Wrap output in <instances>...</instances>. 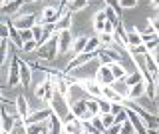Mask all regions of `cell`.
Returning a JSON list of instances; mask_svg holds the SVG:
<instances>
[{
    "label": "cell",
    "instance_id": "4",
    "mask_svg": "<svg viewBox=\"0 0 159 134\" xmlns=\"http://www.w3.org/2000/svg\"><path fill=\"white\" fill-rule=\"evenodd\" d=\"M54 92H56V88H54V82L50 80L48 74H44V80L38 82V86L34 88V96H36L38 100L50 104V100H52V96H54Z\"/></svg>",
    "mask_w": 159,
    "mask_h": 134
},
{
    "label": "cell",
    "instance_id": "33",
    "mask_svg": "<svg viewBox=\"0 0 159 134\" xmlns=\"http://www.w3.org/2000/svg\"><path fill=\"white\" fill-rule=\"evenodd\" d=\"M46 122H38V124H26V134H44L46 130Z\"/></svg>",
    "mask_w": 159,
    "mask_h": 134
},
{
    "label": "cell",
    "instance_id": "1",
    "mask_svg": "<svg viewBox=\"0 0 159 134\" xmlns=\"http://www.w3.org/2000/svg\"><path fill=\"white\" fill-rule=\"evenodd\" d=\"M48 106L52 108V112L58 114L62 120H68V118L72 116V112H70V98L64 96V94H60V92H54V96H52V100H50Z\"/></svg>",
    "mask_w": 159,
    "mask_h": 134
},
{
    "label": "cell",
    "instance_id": "29",
    "mask_svg": "<svg viewBox=\"0 0 159 134\" xmlns=\"http://www.w3.org/2000/svg\"><path fill=\"white\" fill-rule=\"evenodd\" d=\"M143 80V74L139 72V70H133V72H127V76L123 78V84H125L127 88H131L133 84H137V82H141Z\"/></svg>",
    "mask_w": 159,
    "mask_h": 134
},
{
    "label": "cell",
    "instance_id": "45",
    "mask_svg": "<svg viewBox=\"0 0 159 134\" xmlns=\"http://www.w3.org/2000/svg\"><path fill=\"white\" fill-rule=\"evenodd\" d=\"M20 36H22V40H24V42H28V40H34L32 28H24V30H20Z\"/></svg>",
    "mask_w": 159,
    "mask_h": 134
},
{
    "label": "cell",
    "instance_id": "49",
    "mask_svg": "<svg viewBox=\"0 0 159 134\" xmlns=\"http://www.w3.org/2000/svg\"><path fill=\"white\" fill-rule=\"evenodd\" d=\"M149 22L153 24V28H155V30L159 32V16H155V18H149Z\"/></svg>",
    "mask_w": 159,
    "mask_h": 134
},
{
    "label": "cell",
    "instance_id": "24",
    "mask_svg": "<svg viewBox=\"0 0 159 134\" xmlns=\"http://www.w3.org/2000/svg\"><path fill=\"white\" fill-rule=\"evenodd\" d=\"M89 40V36L86 34H80L78 38H74V44H72V52L74 54H80V52H86V44Z\"/></svg>",
    "mask_w": 159,
    "mask_h": 134
},
{
    "label": "cell",
    "instance_id": "55",
    "mask_svg": "<svg viewBox=\"0 0 159 134\" xmlns=\"http://www.w3.org/2000/svg\"><path fill=\"white\" fill-rule=\"evenodd\" d=\"M155 98H159V90H157V96H155Z\"/></svg>",
    "mask_w": 159,
    "mask_h": 134
},
{
    "label": "cell",
    "instance_id": "8",
    "mask_svg": "<svg viewBox=\"0 0 159 134\" xmlns=\"http://www.w3.org/2000/svg\"><path fill=\"white\" fill-rule=\"evenodd\" d=\"M96 56H98V52H80V54H76V56H74L72 60L68 62L66 72H70V70H76V68H84L88 62H92Z\"/></svg>",
    "mask_w": 159,
    "mask_h": 134
},
{
    "label": "cell",
    "instance_id": "21",
    "mask_svg": "<svg viewBox=\"0 0 159 134\" xmlns=\"http://www.w3.org/2000/svg\"><path fill=\"white\" fill-rule=\"evenodd\" d=\"M16 110H18V118H26V116H28V112L32 110L24 94H20V96H16Z\"/></svg>",
    "mask_w": 159,
    "mask_h": 134
},
{
    "label": "cell",
    "instance_id": "39",
    "mask_svg": "<svg viewBox=\"0 0 159 134\" xmlns=\"http://www.w3.org/2000/svg\"><path fill=\"white\" fill-rule=\"evenodd\" d=\"M119 134H137V132H135V128H133V124H131V120H129V118H127L125 122H121V132H119Z\"/></svg>",
    "mask_w": 159,
    "mask_h": 134
},
{
    "label": "cell",
    "instance_id": "35",
    "mask_svg": "<svg viewBox=\"0 0 159 134\" xmlns=\"http://www.w3.org/2000/svg\"><path fill=\"white\" fill-rule=\"evenodd\" d=\"M10 134H26V122H24V118H16L14 128H12Z\"/></svg>",
    "mask_w": 159,
    "mask_h": 134
},
{
    "label": "cell",
    "instance_id": "17",
    "mask_svg": "<svg viewBox=\"0 0 159 134\" xmlns=\"http://www.w3.org/2000/svg\"><path fill=\"white\" fill-rule=\"evenodd\" d=\"M149 80H151V78H149ZM149 80H145V78H143L141 82L133 84V86L129 88V92H127V98H125V100H137V98H141L143 94H145V90H147V82H149Z\"/></svg>",
    "mask_w": 159,
    "mask_h": 134
},
{
    "label": "cell",
    "instance_id": "28",
    "mask_svg": "<svg viewBox=\"0 0 159 134\" xmlns=\"http://www.w3.org/2000/svg\"><path fill=\"white\" fill-rule=\"evenodd\" d=\"M10 56V40L8 38H2L0 40V66H4Z\"/></svg>",
    "mask_w": 159,
    "mask_h": 134
},
{
    "label": "cell",
    "instance_id": "48",
    "mask_svg": "<svg viewBox=\"0 0 159 134\" xmlns=\"http://www.w3.org/2000/svg\"><path fill=\"white\" fill-rule=\"evenodd\" d=\"M116 26H117L116 22L107 20V22H106V26H103V32H109V34H113V30H116Z\"/></svg>",
    "mask_w": 159,
    "mask_h": 134
},
{
    "label": "cell",
    "instance_id": "16",
    "mask_svg": "<svg viewBox=\"0 0 159 134\" xmlns=\"http://www.w3.org/2000/svg\"><path fill=\"white\" fill-rule=\"evenodd\" d=\"M46 128H48V134H62L64 132V120L58 116V114H50V118H48V122H46Z\"/></svg>",
    "mask_w": 159,
    "mask_h": 134
},
{
    "label": "cell",
    "instance_id": "54",
    "mask_svg": "<svg viewBox=\"0 0 159 134\" xmlns=\"http://www.w3.org/2000/svg\"><path fill=\"white\" fill-rule=\"evenodd\" d=\"M28 2H38V0H28Z\"/></svg>",
    "mask_w": 159,
    "mask_h": 134
},
{
    "label": "cell",
    "instance_id": "47",
    "mask_svg": "<svg viewBox=\"0 0 159 134\" xmlns=\"http://www.w3.org/2000/svg\"><path fill=\"white\" fill-rule=\"evenodd\" d=\"M32 34H34V40H40V38H42V24H36V26L32 28Z\"/></svg>",
    "mask_w": 159,
    "mask_h": 134
},
{
    "label": "cell",
    "instance_id": "43",
    "mask_svg": "<svg viewBox=\"0 0 159 134\" xmlns=\"http://www.w3.org/2000/svg\"><path fill=\"white\" fill-rule=\"evenodd\" d=\"M119 4H121V10H131L137 6V0H119Z\"/></svg>",
    "mask_w": 159,
    "mask_h": 134
},
{
    "label": "cell",
    "instance_id": "5",
    "mask_svg": "<svg viewBox=\"0 0 159 134\" xmlns=\"http://www.w3.org/2000/svg\"><path fill=\"white\" fill-rule=\"evenodd\" d=\"M78 86L89 98H102L103 96V86L99 82H96V78H78Z\"/></svg>",
    "mask_w": 159,
    "mask_h": 134
},
{
    "label": "cell",
    "instance_id": "14",
    "mask_svg": "<svg viewBox=\"0 0 159 134\" xmlns=\"http://www.w3.org/2000/svg\"><path fill=\"white\" fill-rule=\"evenodd\" d=\"M113 42L117 44L121 50H129V40H127V30H125V26L121 24V20L117 22V26H116V30H113Z\"/></svg>",
    "mask_w": 159,
    "mask_h": 134
},
{
    "label": "cell",
    "instance_id": "3",
    "mask_svg": "<svg viewBox=\"0 0 159 134\" xmlns=\"http://www.w3.org/2000/svg\"><path fill=\"white\" fill-rule=\"evenodd\" d=\"M58 32L54 34L52 38H50L48 42H44V44H40V46L36 48V56L40 58V60H54V58L58 56Z\"/></svg>",
    "mask_w": 159,
    "mask_h": 134
},
{
    "label": "cell",
    "instance_id": "46",
    "mask_svg": "<svg viewBox=\"0 0 159 134\" xmlns=\"http://www.w3.org/2000/svg\"><path fill=\"white\" fill-rule=\"evenodd\" d=\"M106 132H107V134H119V132H121V122H116V124H111V126H109Z\"/></svg>",
    "mask_w": 159,
    "mask_h": 134
},
{
    "label": "cell",
    "instance_id": "38",
    "mask_svg": "<svg viewBox=\"0 0 159 134\" xmlns=\"http://www.w3.org/2000/svg\"><path fill=\"white\" fill-rule=\"evenodd\" d=\"M129 54H147V46H145V42H141V44H137V46H129Z\"/></svg>",
    "mask_w": 159,
    "mask_h": 134
},
{
    "label": "cell",
    "instance_id": "30",
    "mask_svg": "<svg viewBox=\"0 0 159 134\" xmlns=\"http://www.w3.org/2000/svg\"><path fill=\"white\" fill-rule=\"evenodd\" d=\"M137 104H139V106H143V108H145V110H149V112H153V114H155L157 112V108H155V104H153V98H149L147 96V94H143V96L141 98H137V100H135Z\"/></svg>",
    "mask_w": 159,
    "mask_h": 134
},
{
    "label": "cell",
    "instance_id": "31",
    "mask_svg": "<svg viewBox=\"0 0 159 134\" xmlns=\"http://www.w3.org/2000/svg\"><path fill=\"white\" fill-rule=\"evenodd\" d=\"M127 40H129V46H137V44H141V34L137 32V26L131 28V30H127Z\"/></svg>",
    "mask_w": 159,
    "mask_h": 134
},
{
    "label": "cell",
    "instance_id": "61",
    "mask_svg": "<svg viewBox=\"0 0 159 134\" xmlns=\"http://www.w3.org/2000/svg\"><path fill=\"white\" fill-rule=\"evenodd\" d=\"M0 68H2V66H0Z\"/></svg>",
    "mask_w": 159,
    "mask_h": 134
},
{
    "label": "cell",
    "instance_id": "32",
    "mask_svg": "<svg viewBox=\"0 0 159 134\" xmlns=\"http://www.w3.org/2000/svg\"><path fill=\"white\" fill-rule=\"evenodd\" d=\"M99 48H102V42H99V36H89V40L86 44V52H98Z\"/></svg>",
    "mask_w": 159,
    "mask_h": 134
},
{
    "label": "cell",
    "instance_id": "19",
    "mask_svg": "<svg viewBox=\"0 0 159 134\" xmlns=\"http://www.w3.org/2000/svg\"><path fill=\"white\" fill-rule=\"evenodd\" d=\"M103 98H107L109 102H125V96H123L121 92H117L113 84L103 86Z\"/></svg>",
    "mask_w": 159,
    "mask_h": 134
},
{
    "label": "cell",
    "instance_id": "22",
    "mask_svg": "<svg viewBox=\"0 0 159 134\" xmlns=\"http://www.w3.org/2000/svg\"><path fill=\"white\" fill-rule=\"evenodd\" d=\"M14 122H16V116L2 112V116H0V130H2V132H12Z\"/></svg>",
    "mask_w": 159,
    "mask_h": 134
},
{
    "label": "cell",
    "instance_id": "56",
    "mask_svg": "<svg viewBox=\"0 0 159 134\" xmlns=\"http://www.w3.org/2000/svg\"><path fill=\"white\" fill-rule=\"evenodd\" d=\"M6 2H12V0H6Z\"/></svg>",
    "mask_w": 159,
    "mask_h": 134
},
{
    "label": "cell",
    "instance_id": "36",
    "mask_svg": "<svg viewBox=\"0 0 159 134\" xmlns=\"http://www.w3.org/2000/svg\"><path fill=\"white\" fill-rule=\"evenodd\" d=\"M98 36H99L102 46H111V44H116V42H113V34H109V32H99Z\"/></svg>",
    "mask_w": 159,
    "mask_h": 134
},
{
    "label": "cell",
    "instance_id": "18",
    "mask_svg": "<svg viewBox=\"0 0 159 134\" xmlns=\"http://www.w3.org/2000/svg\"><path fill=\"white\" fill-rule=\"evenodd\" d=\"M137 32L141 34V40H143V42H149V40H153V38H157V36H159V32L155 30V28H153V24L149 22V20L145 22V26H143V28H141V26H137Z\"/></svg>",
    "mask_w": 159,
    "mask_h": 134
},
{
    "label": "cell",
    "instance_id": "50",
    "mask_svg": "<svg viewBox=\"0 0 159 134\" xmlns=\"http://www.w3.org/2000/svg\"><path fill=\"white\" fill-rule=\"evenodd\" d=\"M149 4H151V8H157V6H159V0H151Z\"/></svg>",
    "mask_w": 159,
    "mask_h": 134
},
{
    "label": "cell",
    "instance_id": "34",
    "mask_svg": "<svg viewBox=\"0 0 159 134\" xmlns=\"http://www.w3.org/2000/svg\"><path fill=\"white\" fill-rule=\"evenodd\" d=\"M98 100V106H99V114H107V112H111V102L107 100V98H96Z\"/></svg>",
    "mask_w": 159,
    "mask_h": 134
},
{
    "label": "cell",
    "instance_id": "60",
    "mask_svg": "<svg viewBox=\"0 0 159 134\" xmlns=\"http://www.w3.org/2000/svg\"><path fill=\"white\" fill-rule=\"evenodd\" d=\"M62 134H66V132H62Z\"/></svg>",
    "mask_w": 159,
    "mask_h": 134
},
{
    "label": "cell",
    "instance_id": "52",
    "mask_svg": "<svg viewBox=\"0 0 159 134\" xmlns=\"http://www.w3.org/2000/svg\"><path fill=\"white\" fill-rule=\"evenodd\" d=\"M4 4H6V0H0V6H4Z\"/></svg>",
    "mask_w": 159,
    "mask_h": 134
},
{
    "label": "cell",
    "instance_id": "59",
    "mask_svg": "<svg viewBox=\"0 0 159 134\" xmlns=\"http://www.w3.org/2000/svg\"><path fill=\"white\" fill-rule=\"evenodd\" d=\"M82 134H86V132H82Z\"/></svg>",
    "mask_w": 159,
    "mask_h": 134
},
{
    "label": "cell",
    "instance_id": "2",
    "mask_svg": "<svg viewBox=\"0 0 159 134\" xmlns=\"http://www.w3.org/2000/svg\"><path fill=\"white\" fill-rule=\"evenodd\" d=\"M98 60L102 64H113V62H123V50L117 44L111 46H102L98 50Z\"/></svg>",
    "mask_w": 159,
    "mask_h": 134
},
{
    "label": "cell",
    "instance_id": "25",
    "mask_svg": "<svg viewBox=\"0 0 159 134\" xmlns=\"http://www.w3.org/2000/svg\"><path fill=\"white\" fill-rule=\"evenodd\" d=\"M107 22V16H106V10H98L93 14V28H96V32H103V26H106Z\"/></svg>",
    "mask_w": 159,
    "mask_h": 134
},
{
    "label": "cell",
    "instance_id": "13",
    "mask_svg": "<svg viewBox=\"0 0 159 134\" xmlns=\"http://www.w3.org/2000/svg\"><path fill=\"white\" fill-rule=\"evenodd\" d=\"M20 86L26 92L32 88V66L28 62H24L22 58H20Z\"/></svg>",
    "mask_w": 159,
    "mask_h": 134
},
{
    "label": "cell",
    "instance_id": "44",
    "mask_svg": "<svg viewBox=\"0 0 159 134\" xmlns=\"http://www.w3.org/2000/svg\"><path fill=\"white\" fill-rule=\"evenodd\" d=\"M103 2H106V6H111L113 10L121 16V4H119V0H103Z\"/></svg>",
    "mask_w": 159,
    "mask_h": 134
},
{
    "label": "cell",
    "instance_id": "26",
    "mask_svg": "<svg viewBox=\"0 0 159 134\" xmlns=\"http://www.w3.org/2000/svg\"><path fill=\"white\" fill-rule=\"evenodd\" d=\"M145 66H147V72H149V76H151V78H155L157 74H159V64L155 62V58L151 56V52L145 54Z\"/></svg>",
    "mask_w": 159,
    "mask_h": 134
},
{
    "label": "cell",
    "instance_id": "37",
    "mask_svg": "<svg viewBox=\"0 0 159 134\" xmlns=\"http://www.w3.org/2000/svg\"><path fill=\"white\" fill-rule=\"evenodd\" d=\"M10 36V20H0V40Z\"/></svg>",
    "mask_w": 159,
    "mask_h": 134
},
{
    "label": "cell",
    "instance_id": "27",
    "mask_svg": "<svg viewBox=\"0 0 159 134\" xmlns=\"http://www.w3.org/2000/svg\"><path fill=\"white\" fill-rule=\"evenodd\" d=\"M109 68H111L116 80H123V78L127 76V68H125V64H123V62H113V64H109Z\"/></svg>",
    "mask_w": 159,
    "mask_h": 134
},
{
    "label": "cell",
    "instance_id": "11",
    "mask_svg": "<svg viewBox=\"0 0 159 134\" xmlns=\"http://www.w3.org/2000/svg\"><path fill=\"white\" fill-rule=\"evenodd\" d=\"M96 82H99L102 86H107V84H113L116 82V76H113L111 68H109V64H102V66H98L96 70Z\"/></svg>",
    "mask_w": 159,
    "mask_h": 134
},
{
    "label": "cell",
    "instance_id": "53",
    "mask_svg": "<svg viewBox=\"0 0 159 134\" xmlns=\"http://www.w3.org/2000/svg\"><path fill=\"white\" fill-rule=\"evenodd\" d=\"M155 12H157V16H159V6H157V8H155Z\"/></svg>",
    "mask_w": 159,
    "mask_h": 134
},
{
    "label": "cell",
    "instance_id": "42",
    "mask_svg": "<svg viewBox=\"0 0 159 134\" xmlns=\"http://www.w3.org/2000/svg\"><path fill=\"white\" fill-rule=\"evenodd\" d=\"M36 48H38L36 40H28V42L22 44V52H36Z\"/></svg>",
    "mask_w": 159,
    "mask_h": 134
},
{
    "label": "cell",
    "instance_id": "7",
    "mask_svg": "<svg viewBox=\"0 0 159 134\" xmlns=\"http://www.w3.org/2000/svg\"><path fill=\"white\" fill-rule=\"evenodd\" d=\"M6 84H8V88L20 86V58H16V56H10V58H8Z\"/></svg>",
    "mask_w": 159,
    "mask_h": 134
},
{
    "label": "cell",
    "instance_id": "10",
    "mask_svg": "<svg viewBox=\"0 0 159 134\" xmlns=\"http://www.w3.org/2000/svg\"><path fill=\"white\" fill-rule=\"evenodd\" d=\"M50 114H52V108L50 106H44V108H38V110H30L28 116L24 118L26 124H38V122H48Z\"/></svg>",
    "mask_w": 159,
    "mask_h": 134
},
{
    "label": "cell",
    "instance_id": "20",
    "mask_svg": "<svg viewBox=\"0 0 159 134\" xmlns=\"http://www.w3.org/2000/svg\"><path fill=\"white\" fill-rule=\"evenodd\" d=\"M56 28H58V30H70V28H72V12H70L66 6H64V10H62L58 22H56Z\"/></svg>",
    "mask_w": 159,
    "mask_h": 134
},
{
    "label": "cell",
    "instance_id": "41",
    "mask_svg": "<svg viewBox=\"0 0 159 134\" xmlns=\"http://www.w3.org/2000/svg\"><path fill=\"white\" fill-rule=\"evenodd\" d=\"M86 104H88V110L92 114H99V106H98L96 98H86Z\"/></svg>",
    "mask_w": 159,
    "mask_h": 134
},
{
    "label": "cell",
    "instance_id": "12",
    "mask_svg": "<svg viewBox=\"0 0 159 134\" xmlns=\"http://www.w3.org/2000/svg\"><path fill=\"white\" fill-rule=\"evenodd\" d=\"M72 44H74L72 32L70 30H58V52L60 54L72 52Z\"/></svg>",
    "mask_w": 159,
    "mask_h": 134
},
{
    "label": "cell",
    "instance_id": "57",
    "mask_svg": "<svg viewBox=\"0 0 159 134\" xmlns=\"http://www.w3.org/2000/svg\"><path fill=\"white\" fill-rule=\"evenodd\" d=\"M157 114H159V108H157Z\"/></svg>",
    "mask_w": 159,
    "mask_h": 134
},
{
    "label": "cell",
    "instance_id": "51",
    "mask_svg": "<svg viewBox=\"0 0 159 134\" xmlns=\"http://www.w3.org/2000/svg\"><path fill=\"white\" fill-rule=\"evenodd\" d=\"M4 100H6V98H4V94H2V90H0V104H2Z\"/></svg>",
    "mask_w": 159,
    "mask_h": 134
},
{
    "label": "cell",
    "instance_id": "23",
    "mask_svg": "<svg viewBox=\"0 0 159 134\" xmlns=\"http://www.w3.org/2000/svg\"><path fill=\"white\" fill-rule=\"evenodd\" d=\"M88 0H64V6L68 8L70 12H80V10H86L88 8Z\"/></svg>",
    "mask_w": 159,
    "mask_h": 134
},
{
    "label": "cell",
    "instance_id": "15",
    "mask_svg": "<svg viewBox=\"0 0 159 134\" xmlns=\"http://www.w3.org/2000/svg\"><path fill=\"white\" fill-rule=\"evenodd\" d=\"M64 132L66 134H82L84 132V122L76 116H70L68 120H64Z\"/></svg>",
    "mask_w": 159,
    "mask_h": 134
},
{
    "label": "cell",
    "instance_id": "6",
    "mask_svg": "<svg viewBox=\"0 0 159 134\" xmlns=\"http://www.w3.org/2000/svg\"><path fill=\"white\" fill-rule=\"evenodd\" d=\"M64 10V4L60 2V6H52V4H48V6L42 8V12H40V18H38V24H56L60 14Z\"/></svg>",
    "mask_w": 159,
    "mask_h": 134
},
{
    "label": "cell",
    "instance_id": "40",
    "mask_svg": "<svg viewBox=\"0 0 159 134\" xmlns=\"http://www.w3.org/2000/svg\"><path fill=\"white\" fill-rule=\"evenodd\" d=\"M102 120H103V126H106V130H107L111 124H116V114H111V112L102 114Z\"/></svg>",
    "mask_w": 159,
    "mask_h": 134
},
{
    "label": "cell",
    "instance_id": "58",
    "mask_svg": "<svg viewBox=\"0 0 159 134\" xmlns=\"http://www.w3.org/2000/svg\"><path fill=\"white\" fill-rule=\"evenodd\" d=\"M60 2H64V0H60Z\"/></svg>",
    "mask_w": 159,
    "mask_h": 134
},
{
    "label": "cell",
    "instance_id": "9",
    "mask_svg": "<svg viewBox=\"0 0 159 134\" xmlns=\"http://www.w3.org/2000/svg\"><path fill=\"white\" fill-rule=\"evenodd\" d=\"M10 22L18 28V30H24V28H34L38 24V18L34 14H14L10 16Z\"/></svg>",
    "mask_w": 159,
    "mask_h": 134
}]
</instances>
